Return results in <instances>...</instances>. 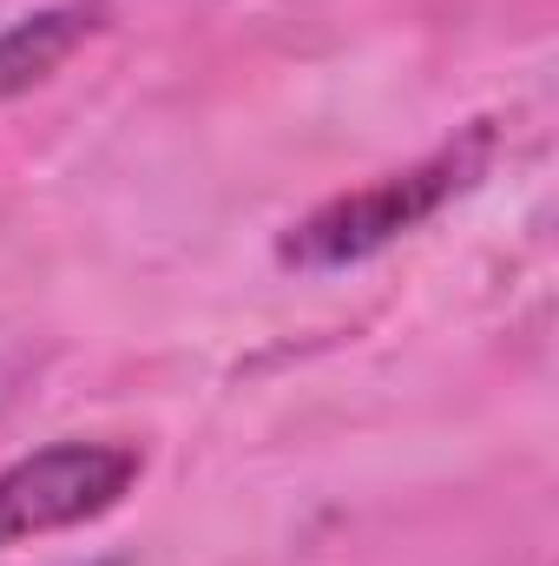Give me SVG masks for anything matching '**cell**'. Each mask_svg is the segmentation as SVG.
Wrapping results in <instances>:
<instances>
[{
	"instance_id": "cell-2",
	"label": "cell",
	"mask_w": 559,
	"mask_h": 566,
	"mask_svg": "<svg viewBox=\"0 0 559 566\" xmlns=\"http://www.w3.org/2000/svg\"><path fill=\"white\" fill-rule=\"evenodd\" d=\"M145 474L139 441H46L0 468V554L113 514Z\"/></svg>"
},
{
	"instance_id": "cell-3",
	"label": "cell",
	"mask_w": 559,
	"mask_h": 566,
	"mask_svg": "<svg viewBox=\"0 0 559 566\" xmlns=\"http://www.w3.org/2000/svg\"><path fill=\"white\" fill-rule=\"evenodd\" d=\"M106 27H113V0H46L33 13H13L0 27V106H13L33 86H46Z\"/></svg>"
},
{
	"instance_id": "cell-1",
	"label": "cell",
	"mask_w": 559,
	"mask_h": 566,
	"mask_svg": "<svg viewBox=\"0 0 559 566\" xmlns=\"http://www.w3.org/2000/svg\"><path fill=\"white\" fill-rule=\"evenodd\" d=\"M494 158V126H467L447 145L421 151L415 165L402 171H382L356 191H336L329 205H316L309 218H296L277 238V264L289 271H349V264H369L382 258L389 244L415 238L428 218H441Z\"/></svg>"
},
{
	"instance_id": "cell-4",
	"label": "cell",
	"mask_w": 559,
	"mask_h": 566,
	"mask_svg": "<svg viewBox=\"0 0 559 566\" xmlns=\"http://www.w3.org/2000/svg\"><path fill=\"white\" fill-rule=\"evenodd\" d=\"M80 566H126V560H80Z\"/></svg>"
}]
</instances>
